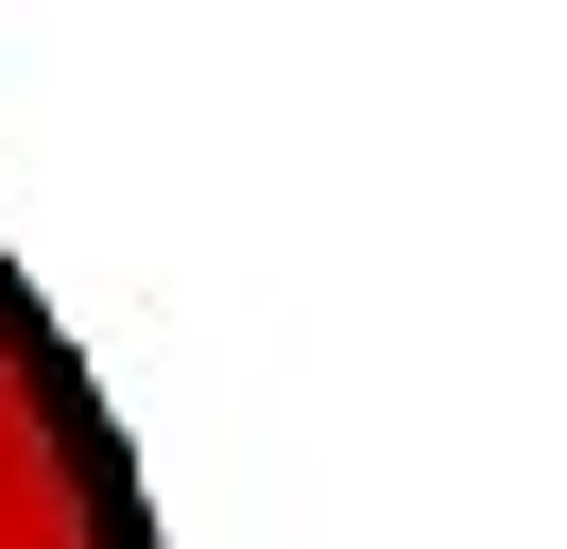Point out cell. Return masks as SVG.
<instances>
[{
  "label": "cell",
  "mask_w": 567,
  "mask_h": 549,
  "mask_svg": "<svg viewBox=\"0 0 567 549\" xmlns=\"http://www.w3.org/2000/svg\"><path fill=\"white\" fill-rule=\"evenodd\" d=\"M0 549H173L138 429H121V395L86 377L70 309L35 292L18 240H0Z\"/></svg>",
  "instance_id": "obj_1"
}]
</instances>
